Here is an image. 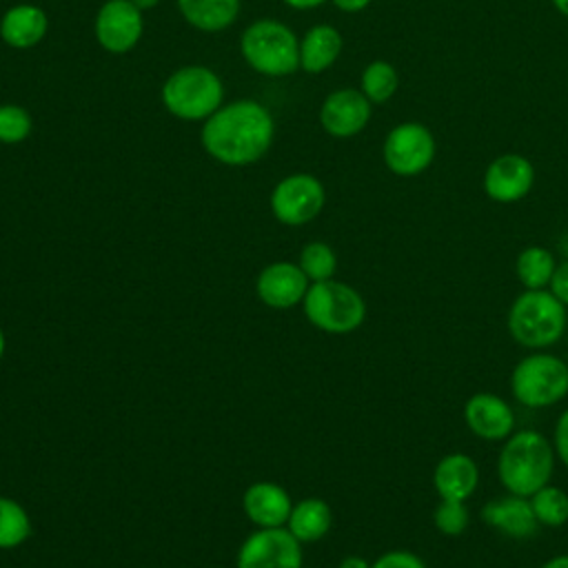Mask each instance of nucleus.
<instances>
[{
	"label": "nucleus",
	"instance_id": "2eb2a0df",
	"mask_svg": "<svg viewBox=\"0 0 568 568\" xmlns=\"http://www.w3.org/2000/svg\"><path fill=\"white\" fill-rule=\"evenodd\" d=\"M308 277L300 264L275 262L257 275V297L271 308H288L304 300Z\"/></svg>",
	"mask_w": 568,
	"mask_h": 568
},
{
	"label": "nucleus",
	"instance_id": "7c9ffc66",
	"mask_svg": "<svg viewBox=\"0 0 568 568\" xmlns=\"http://www.w3.org/2000/svg\"><path fill=\"white\" fill-rule=\"evenodd\" d=\"M555 455L561 459L564 466H568V408L559 415L555 424V437H552Z\"/></svg>",
	"mask_w": 568,
	"mask_h": 568
},
{
	"label": "nucleus",
	"instance_id": "5701e85b",
	"mask_svg": "<svg viewBox=\"0 0 568 568\" xmlns=\"http://www.w3.org/2000/svg\"><path fill=\"white\" fill-rule=\"evenodd\" d=\"M557 264L548 248L544 246H526L517 260H515V273L517 280L524 284V288H546L552 280Z\"/></svg>",
	"mask_w": 568,
	"mask_h": 568
},
{
	"label": "nucleus",
	"instance_id": "f3484780",
	"mask_svg": "<svg viewBox=\"0 0 568 568\" xmlns=\"http://www.w3.org/2000/svg\"><path fill=\"white\" fill-rule=\"evenodd\" d=\"M479 484V468L473 457L464 453L444 455L433 470V486L439 499L466 501Z\"/></svg>",
	"mask_w": 568,
	"mask_h": 568
},
{
	"label": "nucleus",
	"instance_id": "72a5a7b5",
	"mask_svg": "<svg viewBox=\"0 0 568 568\" xmlns=\"http://www.w3.org/2000/svg\"><path fill=\"white\" fill-rule=\"evenodd\" d=\"M337 568H371V564L364 559V557H357V555H348L339 561Z\"/></svg>",
	"mask_w": 568,
	"mask_h": 568
},
{
	"label": "nucleus",
	"instance_id": "b1692460",
	"mask_svg": "<svg viewBox=\"0 0 568 568\" xmlns=\"http://www.w3.org/2000/svg\"><path fill=\"white\" fill-rule=\"evenodd\" d=\"M399 87V75L395 67L386 60H373L362 73V93L371 100V104H382L395 95Z\"/></svg>",
	"mask_w": 568,
	"mask_h": 568
},
{
	"label": "nucleus",
	"instance_id": "6e6552de",
	"mask_svg": "<svg viewBox=\"0 0 568 568\" xmlns=\"http://www.w3.org/2000/svg\"><path fill=\"white\" fill-rule=\"evenodd\" d=\"M435 151V138L426 124L402 122L388 131L382 146V158L390 173L413 178L433 164Z\"/></svg>",
	"mask_w": 568,
	"mask_h": 568
},
{
	"label": "nucleus",
	"instance_id": "20e7f679",
	"mask_svg": "<svg viewBox=\"0 0 568 568\" xmlns=\"http://www.w3.org/2000/svg\"><path fill=\"white\" fill-rule=\"evenodd\" d=\"M302 302L308 322L333 335L353 333L366 317V304L362 295L353 286L335 280L313 282Z\"/></svg>",
	"mask_w": 568,
	"mask_h": 568
},
{
	"label": "nucleus",
	"instance_id": "4be33fe9",
	"mask_svg": "<svg viewBox=\"0 0 568 568\" xmlns=\"http://www.w3.org/2000/svg\"><path fill=\"white\" fill-rule=\"evenodd\" d=\"M331 521H333V515H331L328 504L324 499L308 497V499L297 501L291 508L286 524H288V530L300 541H317L328 532Z\"/></svg>",
	"mask_w": 568,
	"mask_h": 568
},
{
	"label": "nucleus",
	"instance_id": "dca6fc26",
	"mask_svg": "<svg viewBox=\"0 0 568 568\" xmlns=\"http://www.w3.org/2000/svg\"><path fill=\"white\" fill-rule=\"evenodd\" d=\"M481 519L490 528H495L513 539H526V537L535 535V530L539 526V521L532 513L530 499L519 497V495H508V497L488 501L481 508Z\"/></svg>",
	"mask_w": 568,
	"mask_h": 568
},
{
	"label": "nucleus",
	"instance_id": "c756f323",
	"mask_svg": "<svg viewBox=\"0 0 568 568\" xmlns=\"http://www.w3.org/2000/svg\"><path fill=\"white\" fill-rule=\"evenodd\" d=\"M371 568H426V564L408 550H390L384 552L382 557H377Z\"/></svg>",
	"mask_w": 568,
	"mask_h": 568
},
{
	"label": "nucleus",
	"instance_id": "0eeeda50",
	"mask_svg": "<svg viewBox=\"0 0 568 568\" xmlns=\"http://www.w3.org/2000/svg\"><path fill=\"white\" fill-rule=\"evenodd\" d=\"M510 390L528 408L552 406L568 395V364L552 353H530L515 366Z\"/></svg>",
	"mask_w": 568,
	"mask_h": 568
},
{
	"label": "nucleus",
	"instance_id": "f257e3e1",
	"mask_svg": "<svg viewBox=\"0 0 568 568\" xmlns=\"http://www.w3.org/2000/svg\"><path fill=\"white\" fill-rule=\"evenodd\" d=\"M273 118L255 100H237L206 118L202 144L222 164L244 166L257 162L271 146Z\"/></svg>",
	"mask_w": 568,
	"mask_h": 568
},
{
	"label": "nucleus",
	"instance_id": "58836bf2",
	"mask_svg": "<svg viewBox=\"0 0 568 568\" xmlns=\"http://www.w3.org/2000/svg\"><path fill=\"white\" fill-rule=\"evenodd\" d=\"M2 355H4V335L0 331V359H2Z\"/></svg>",
	"mask_w": 568,
	"mask_h": 568
},
{
	"label": "nucleus",
	"instance_id": "a878e982",
	"mask_svg": "<svg viewBox=\"0 0 568 568\" xmlns=\"http://www.w3.org/2000/svg\"><path fill=\"white\" fill-rule=\"evenodd\" d=\"M31 535L27 510L7 497H0V548H16Z\"/></svg>",
	"mask_w": 568,
	"mask_h": 568
},
{
	"label": "nucleus",
	"instance_id": "6ab92c4d",
	"mask_svg": "<svg viewBox=\"0 0 568 568\" xmlns=\"http://www.w3.org/2000/svg\"><path fill=\"white\" fill-rule=\"evenodd\" d=\"M47 33V13L36 4H16L0 20V36L9 47L29 49Z\"/></svg>",
	"mask_w": 568,
	"mask_h": 568
},
{
	"label": "nucleus",
	"instance_id": "473e14b6",
	"mask_svg": "<svg viewBox=\"0 0 568 568\" xmlns=\"http://www.w3.org/2000/svg\"><path fill=\"white\" fill-rule=\"evenodd\" d=\"M331 2L346 13H357L371 4V0H331Z\"/></svg>",
	"mask_w": 568,
	"mask_h": 568
},
{
	"label": "nucleus",
	"instance_id": "a211bd4d",
	"mask_svg": "<svg viewBox=\"0 0 568 568\" xmlns=\"http://www.w3.org/2000/svg\"><path fill=\"white\" fill-rule=\"evenodd\" d=\"M244 513L260 528H275L288 521L291 515V497L288 493L271 481L251 484L244 493Z\"/></svg>",
	"mask_w": 568,
	"mask_h": 568
},
{
	"label": "nucleus",
	"instance_id": "393cba45",
	"mask_svg": "<svg viewBox=\"0 0 568 568\" xmlns=\"http://www.w3.org/2000/svg\"><path fill=\"white\" fill-rule=\"evenodd\" d=\"M528 499H530L532 513L541 526L559 528L568 521V493H564L561 488L546 484Z\"/></svg>",
	"mask_w": 568,
	"mask_h": 568
},
{
	"label": "nucleus",
	"instance_id": "c85d7f7f",
	"mask_svg": "<svg viewBox=\"0 0 568 568\" xmlns=\"http://www.w3.org/2000/svg\"><path fill=\"white\" fill-rule=\"evenodd\" d=\"M31 133V115L18 104H0V142L16 144Z\"/></svg>",
	"mask_w": 568,
	"mask_h": 568
},
{
	"label": "nucleus",
	"instance_id": "c9c22d12",
	"mask_svg": "<svg viewBox=\"0 0 568 568\" xmlns=\"http://www.w3.org/2000/svg\"><path fill=\"white\" fill-rule=\"evenodd\" d=\"M541 568H568V552L548 559L546 564H541Z\"/></svg>",
	"mask_w": 568,
	"mask_h": 568
},
{
	"label": "nucleus",
	"instance_id": "412c9836",
	"mask_svg": "<svg viewBox=\"0 0 568 568\" xmlns=\"http://www.w3.org/2000/svg\"><path fill=\"white\" fill-rule=\"evenodd\" d=\"M189 24L202 31H222L235 22L240 0H178Z\"/></svg>",
	"mask_w": 568,
	"mask_h": 568
},
{
	"label": "nucleus",
	"instance_id": "9b49d317",
	"mask_svg": "<svg viewBox=\"0 0 568 568\" xmlns=\"http://www.w3.org/2000/svg\"><path fill=\"white\" fill-rule=\"evenodd\" d=\"M535 184V166L521 153H501L484 171V191L493 202L524 200Z\"/></svg>",
	"mask_w": 568,
	"mask_h": 568
},
{
	"label": "nucleus",
	"instance_id": "7ed1b4c3",
	"mask_svg": "<svg viewBox=\"0 0 568 568\" xmlns=\"http://www.w3.org/2000/svg\"><path fill=\"white\" fill-rule=\"evenodd\" d=\"M568 324L566 306L546 288H526L508 308L506 326L510 337L532 351L559 342Z\"/></svg>",
	"mask_w": 568,
	"mask_h": 568
},
{
	"label": "nucleus",
	"instance_id": "bb28decb",
	"mask_svg": "<svg viewBox=\"0 0 568 568\" xmlns=\"http://www.w3.org/2000/svg\"><path fill=\"white\" fill-rule=\"evenodd\" d=\"M300 268L304 271L308 282L333 280V273L337 268V257L328 244L311 242L300 253Z\"/></svg>",
	"mask_w": 568,
	"mask_h": 568
},
{
	"label": "nucleus",
	"instance_id": "1a4fd4ad",
	"mask_svg": "<svg viewBox=\"0 0 568 568\" xmlns=\"http://www.w3.org/2000/svg\"><path fill=\"white\" fill-rule=\"evenodd\" d=\"M237 568H302L300 539L282 526L260 528L242 544Z\"/></svg>",
	"mask_w": 568,
	"mask_h": 568
},
{
	"label": "nucleus",
	"instance_id": "f8f14e48",
	"mask_svg": "<svg viewBox=\"0 0 568 568\" xmlns=\"http://www.w3.org/2000/svg\"><path fill=\"white\" fill-rule=\"evenodd\" d=\"M142 9L131 0H106L95 18V38L111 53H126L142 36Z\"/></svg>",
	"mask_w": 568,
	"mask_h": 568
},
{
	"label": "nucleus",
	"instance_id": "f704fd0d",
	"mask_svg": "<svg viewBox=\"0 0 568 568\" xmlns=\"http://www.w3.org/2000/svg\"><path fill=\"white\" fill-rule=\"evenodd\" d=\"M284 2L293 9H313V7H320L326 0H284Z\"/></svg>",
	"mask_w": 568,
	"mask_h": 568
},
{
	"label": "nucleus",
	"instance_id": "4468645a",
	"mask_svg": "<svg viewBox=\"0 0 568 568\" xmlns=\"http://www.w3.org/2000/svg\"><path fill=\"white\" fill-rule=\"evenodd\" d=\"M464 419L473 435L486 442H501L513 435L515 413L510 404L493 393H475L464 404Z\"/></svg>",
	"mask_w": 568,
	"mask_h": 568
},
{
	"label": "nucleus",
	"instance_id": "f03ea898",
	"mask_svg": "<svg viewBox=\"0 0 568 568\" xmlns=\"http://www.w3.org/2000/svg\"><path fill=\"white\" fill-rule=\"evenodd\" d=\"M555 468V448L539 430L513 433L497 457V475L510 495L530 497L550 484Z\"/></svg>",
	"mask_w": 568,
	"mask_h": 568
},
{
	"label": "nucleus",
	"instance_id": "e433bc0d",
	"mask_svg": "<svg viewBox=\"0 0 568 568\" xmlns=\"http://www.w3.org/2000/svg\"><path fill=\"white\" fill-rule=\"evenodd\" d=\"M550 2H552V7H555L561 16L568 18V0H550Z\"/></svg>",
	"mask_w": 568,
	"mask_h": 568
},
{
	"label": "nucleus",
	"instance_id": "4c0bfd02",
	"mask_svg": "<svg viewBox=\"0 0 568 568\" xmlns=\"http://www.w3.org/2000/svg\"><path fill=\"white\" fill-rule=\"evenodd\" d=\"M138 9H151V7H155L160 0H131Z\"/></svg>",
	"mask_w": 568,
	"mask_h": 568
},
{
	"label": "nucleus",
	"instance_id": "ddd939ff",
	"mask_svg": "<svg viewBox=\"0 0 568 568\" xmlns=\"http://www.w3.org/2000/svg\"><path fill=\"white\" fill-rule=\"evenodd\" d=\"M371 100L357 89H337L333 91L322 109L320 122L326 133L335 138H351L364 131L371 120Z\"/></svg>",
	"mask_w": 568,
	"mask_h": 568
},
{
	"label": "nucleus",
	"instance_id": "423d86ee",
	"mask_svg": "<svg viewBox=\"0 0 568 568\" xmlns=\"http://www.w3.org/2000/svg\"><path fill=\"white\" fill-rule=\"evenodd\" d=\"M224 98L222 80L206 67H182L162 87V102L175 118H211Z\"/></svg>",
	"mask_w": 568,
	"mask_h": 568
},
{
	"label": "nucleus",
	"instance_id": "39448f33",
	"mask_svg": "<svg viewBox=\"0 0 568 568\" xmlns=\"http://www.w3.org/2000/svg\"><path fill=\"white\" fill-rule=\"evenodd\" d=\"M240 49L248 67L264 75H288L300 67L295 33L275 20H257L246 27Z\"/></svg>",
	"mask_w": 568,
	"mask_h": 568
},
{
	"label": "nucleus",
	"instance_id": "aec40b11",
	"mask_svg": "<svg viewBox=\"0 0 568 568\" xmlns=\"http://www.w3.org/2000/svg\"><path fill=\"white\" fill-rule=\"evenodd\" d=\"M342 53V36L331 24H315L300 42V67L308 73H322Z\"/></svg>",
	"mask_w": 568,
	"mask_h": 568
},
{
	"label": "nucleus",
	"instance_id": "9d476101",
	"mask_svg": "<svg viewBox=\"0 0 568 568\" xmlns=\"http://www.w3.org/2000/svg\"><path fill=\"white\" fill-rule=\"evenodd\" d=\"M324 197V186L315 175L293 173L273 189L271 209L282 224L300 226L322 211Z\"/></svg>",
	"mask_w": 568,
	"mask_h": 568
},
{
	"label": "nucleus",
	"instance_id": "2f4dec72",
	"mask_svg": "<svg viewBox=\"0 0 568 568\" xmlns=\"http://www.w3.org/2000/svg\"><path fill=\"white\" fill-rule=\"evenodd\" d=\"M550 293L564 304L568 306V262H561L550 280Z\"/></svg>",
	"mask_w": 568,
	"mask_h": 568
},
{
	"label": "nucleus",
	"instance_id": "cd10ccee",
	"mask_svg": "<svg viewBox=\"0 0 568 568\" xmlns=\"http://www.w3.org/2000/svg\"><path fill=\"white\" fill-rule=\"evenodd\" d=\"M433 521H435V528L442 535L455 537V535H462L466 530V526L470 521V515H468V508L464 506V501L439 499V504L433 513Z\"/></svg>",
	"mask_w": 568,
	"mask_h": 568
}]
</instances>
